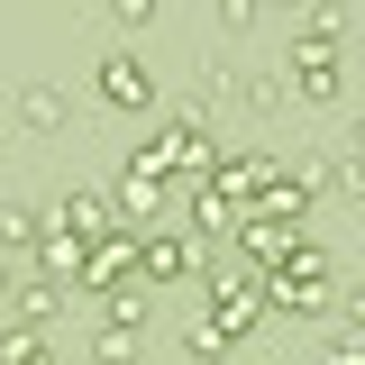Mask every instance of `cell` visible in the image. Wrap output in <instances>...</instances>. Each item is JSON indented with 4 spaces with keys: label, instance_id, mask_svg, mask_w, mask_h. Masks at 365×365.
I'll list each match as a JSON object with an SVG mask.
<instances>
[{
    "label": "cell",
    "instance_id": "1",
    "mask_svg": "<svg viewBox=\"0 0 365 365\" xmlns=\"http://www.w3.org/2000/svg\"><path fill=\"white\" fill-rule=\"evenodd\" d=\"M256 319H265V283L256 274H210V311L192 329V356H220L228 338H247Z\"/></svg>",
    "mask_w": 365,
    "mask_h": 365
},
{
    "label": "cell",
    "instance_id": "14",
    "mask_svg": "<svg viewBox=\"0 0 365 365\" xmlns=\"http://www.w3.org/2000/svg\"><path fill=\"white\" fill-rule=\"evenodd\" d=\"M19 119H28V128H37V137H55V128H64V91H19Z\"/></svg>",
    "mask_w": 365,
    "mask_h": 365
},
{
    "label": "cell",
    "instance_id": "10",
    "mask_svg": "<svg viewBox=\"0 0 365 365\" xmlns=\"http://www.w3.org/2000/svg\"><path fill=\"white\" fill-rule=\"evenodd\" d=\"M155 155H165V174H201V165H210V137H201V119H174V128L155 137Z\"/></svg>",
    "mask_w": 365,
    "mask_h": 365
},
{
    "label": "cell",
    "instance_id": "16",
    "mask_svg": "<svg viewBox=\"0 0 365 365\" xmlns=\"http://www.w3.org/2000/svg\"><path fill=\"white\" fill-rule=\"evenodd\" d=\"M91 356H101V365H128V356H137V329H128V319H101Z\"/></svg>",
    "mask_w": 365,
    "mask_h": 365
},
{
    "label": "cell",
    "instance_id": "11",
    "mask_svg": "<svg viewBox=\"0 0 365 365\" xmlns=\"http://www.w3.org/2000/svg\"><path fill=\"white\" fill-rule=\"evenodd\" d=\"M55 220H64V228H83V237H101V228L119 220V201H101V192H83V182H73V192L55 201Z\"/></svg>",
    "mask_w": 365,
    "mask_h": 365
},
{
    "label": "cell",
    "instance_id": "15",
    "mask_svg": "<svg viewBox=\"0 0 365 365\" xmlns=\"http://www.w3.org/2000/svg\"><path fill=\"white\" fill-rule=\"evenodd\" d=\"M19 311H28V319H55V311H64V283H55V274H28V283H19Z\"/></svg>",
    "mask_w": 365,
    "mask_h": 365
},
{
    "label": "cell",
    "instance_id": "2",
    "mask_svg": "<svg viewBox=\"0 0 365 365\" xmlns=\"http://www.w3.org/2000/svg\"><path fill=\"white\" fill-rule=\"evenodd\" d=\"M292 91L302 101H329L338 91V9H311L302 37H292Z\"/></svg>",
    "mask_w": 365,
    "mask_h": 365
},
{
    "label": "cell",
    "instance_id": "17",
    "mask_svg": "<svg viewBox=\"0 0 365 365\" xmlns=\"http://www.w3.org/2000/svg\"><path fill=\"white\" fill-rule=\"evenodd\" d=\"M0 247H37V210H19V201H0Z\"/></svg>",
    "mask_w": 365,
    "mask_h": 365
},
{
    "label": "cell",
    "instance_id": "5",
    "mask_svg": "<svg viewBox=\"0 0 365 365\" xmlns=\"http://www.w3.org/2000/svg\"><path fill=\"white\" fill-rule=\"evenodd\" d=\"M137 237H146L137 220H110L101 237H91V247H83V292H110L119 274H137Z\"/></svg>",
    "mask_w": 365,
    "mask_h": 365
},
{
    "label": "cell",
    "instance_id": "8",
    "mask_svg": "<svg viewBox=\"0 0 365 365\" xmlns=\"http://www.w3.org/2000/svg\"><path fill=\"white\" fill-rule=\"evenodd\" d=\"M228 237H237V256H247V265H274V256L302 237V220H265V210H247V220H228Z\"/></svg>",
    "mask_w": 365,
    "mask_h": 365
},
{
    "label": "cell",
    "instance_id": "9",
    "mask_svg": "<svg viewBox=\"0 0 365 365\" xmlns=\"http://www.w3.org/2000/svg\"><path fill=\"white\" fill-rule=\"evenodd\" d=\"M101 101H110V110H146V101H155V73H146L137 55H101Z\"/></svg>",
    "mask_w": 365,
    "mask_h": 365
},
{
    "label": "cell",
    "instance_id": "12",
    "mask_svg": "<svg viewBox=\"0 0 365 365\" xmlns=\"http://www.w3.org/2000/svg\"><path fill=\"white\" fill-rule=\"evenodd\" d=\"M146 311H155L146 274H119V283H110V319H128V329H146Z\"/></svg>",
    "mask_w": 365,
    "mask_h": 365
},
{
    "label": "cell",
    "instance_id": "3",
    "mask_svg": "<svg viewBox=\"0 0 365 365\" xmlns=\"http://www.w3.org/2000/svg\"><path fill=\"white\" fill-rule=\"evenodd\" d=\"M110 201H119V220L155 228L165 210H174V174H165V155H155V146H137L128 165H119V192H110Z\"/></svg>",
    "mask_w": 365,
    "mask_h": 365
},
{
    "label": "cell",
    "instance_id": "7",
    "mask_svg": "<svg viewBox=\"0 0 365 365\" xmlns=\"http://www.w3.org/2000/svg\"><path fill=\"white\" fill-rule=\"evenodd\" d=\"M83 228H64V220H37V274H55V283H73L83 292Z\"/></svg>",
    "mask_w": 365,
    "mask_h": 365
},
{
    "label": "cell",
    "instance_id": "4",
    "mask_svg": "<svg viewBox=\"0 0 365 365\" xmlns=\"http://www.w3.org/2000/svg\"><path fill=\"white\" fill-rule=\"evenodd\" d=\"M319 182H329V165H265V174H256V201H247V210H265V220H311Z\"/></svg>",
    "mask_w": 365,
    "mask_h": 365
},
{
    "label": "cell",
    "instance_id": "18",
    "mask_svg": "<svg viewBox=\"0 0 365 365\" xmlns=\"http://www.w3.org/2000/svg\"><path fill=\"white\" fill-rule=\"evenodd\" d=\"M110 9H119V19H155V0H110Z\"/></svg>",
    "mask_w": 365,
    "mask_h": 365
},
{
    "label": "cell",
    "instance_id": "13",
    "mask_svg": "<svg viewBox=\"0 0 365 365\" xmlns=\"http://www.w3.org/2000/svg\"><path fill=\"white\" fill-rule=\"evenodd\" d=\"M46 356V319H19V329H0V365H37Z\"/></svg>",
    "mask_w": 365,
    "mask_h": 365
},
{
    "label": "cell",
    "instance_id": "6",
    "mask_svg": "<svg viewBox=\"0 0 365 365\" xmlns=\"http://www.w3.org/2000/svg\"><path fill=\"white\" fill-rule=\"evenodd\" d=\"M137 274H146V283H182V274H192V237L155 220L146 237H137Z\"/></svg>",
    "mask_w": 365,
    "mask_h": 365
},
{
    "label": "cell",
    "instance_id": "19",
    "mask_svg": "<svg viewBox=\"0 0 365 365\" xmlns=\"http://www.w3.org/2000/svg\"><path fill=\"white\" fill-rule=\"evenodd\" d=\"M0 292H19V283H9V265H0Z\"/></svg>",
    "mask_w": 365,
    "mask_h": 365
}]
</instances>
